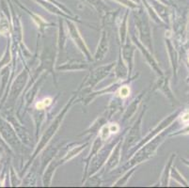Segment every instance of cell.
<instances>
[{"label":"cell","mask_w":189,"mask_h":188,"mask_svg":"<svg viewBox=\"0 0 189 188\" xmlns=\"http://www.w3.org/2000/svg\"><path fill=\"white\" fill-rule=\"evenodd\" d=\"M120 96L121 97V98H126L128 95H129V93H130V90H129V87H126V86H124V87H122L120 90Z\"/></svg>","instance_id":"7a4b0ae2"},{"label":"cell","mask_w":189,"mask_h":188,"mask_svg":"<svg viewBox=\"0 0 189 188\" xmlns=\"http://www.w3.org/2000/svg\"><path fill=\"white\" fill-rule=\"evenodd\" d=\"M110 132H112V133H117L118 132V130H119V127L116 125V124H114V125H112L111 127H110Z\"/></svg>","instance_id":"3957f363"},{"label":"cell","mask_w":189,"mask_h":188,"mask_svg":"<svg viewBox=\"0 0 189 188\" xmlns=\"http://www.w3.org/2000/svg\"><path fill=\"white\" fill-rule=\"evenodd\" d=\"M52 102V99L51 98H45L43 99L42 101H40L39 103H38L36 104V107L38 108V109H43L44 107H46L47 105H49Z\"/></svg>","instance_id":"6da1fadb"}]
</instances>
